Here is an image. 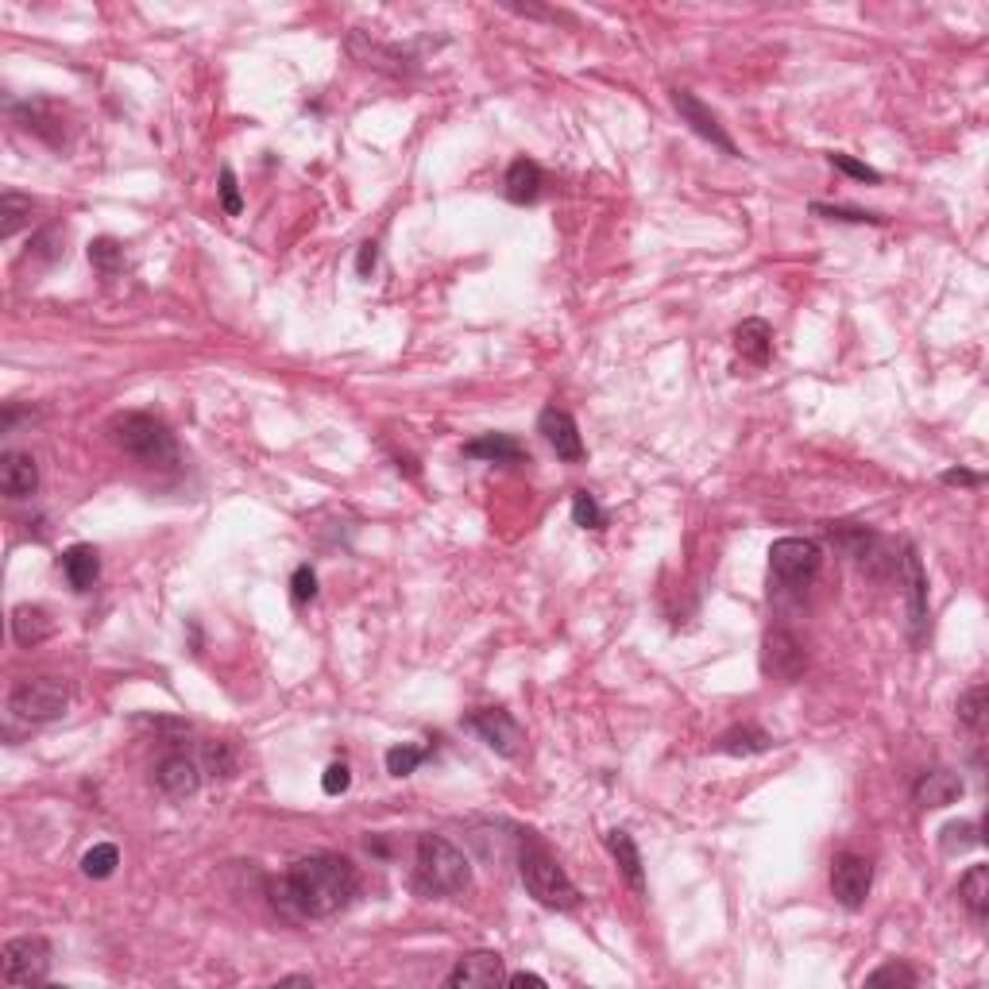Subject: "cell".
Returning a JSON list of instances; mask_svg holds the SVG:
<instances>
[{
  "label": "cell",
  "instance_id": "cell-1",
  "mask_svg": "<svg viewBox=\"0 0 989 989\" xmlns=\"http://www.w3.org/2000/svg\"><path fill=\"white\" fill-rule=\"evenodd\" d=\"M360 892V874L345 855H306L271 882V904L291 920H325L345 912Z\"/></svg>",
  "mask_w": 989,
  "mask_h": 989
},
{
  "label": "cell",
  "instance_id": "cell-2",
  "mask_svg": "<svg viewBox=\"0 0 989 989\" xmlns=\"http://www.w3.org/2000/svg\"><path fill=\"white\" fill-rule=\"evenodd\" d=\"M472 885V862L445 835H422L414 862V889L422 897H457Z\"/></svg>",
  "mask_w": 989,
  "mask_h": 989
},
{
  "label": "cell",
  "instance_id": "cell-3",
  "mask_svg": "<svg viewBox=\"0 0 989 989\" xmlns=\"http://www.w3.org/2000/svg\"><path fill=\"white\" fill-rule=\"evenodd\" d=\"M518 874H522V885H526V892H530L534 901L545 904V909L553 912H573L576 904H580V889H576L573 877L561 870V865L553 862V858L545 855L541 847H522L518 855Z\"/></svg>",
  "mask_w": 989,
  "mask_h": 989
},
{
  "label": "cell",
  "instance_id": "cell-4",
  "mask_svg": "<svg viewBox=\"0 0 989 989\" xmlns=\"http://www.w3.org/2000/svg\"><path fill=\"white\" fill-rule=\"evenodd\" d=\"M116 445L147 468H175L178 464L175 433L167 429V422L151 414H124L116 422Z\"/></svg>",
  "mask_w": 989,
  "mask_h": 989
},
{
  "label": "cell",
  "instance_id": "cell-5",
  "mask_svg": "<svg viewBox=\"0 0 989 989\" xmlns=\"http://www.w3.org/2000/svg\"><path fill=\"white\" fill-rule=\"evenodd\" d=\"M823 568V549L808 538H781L769 545V576L781 592H808Z\"/></svg>",
  "mask_w": 989,
  "mask_h": 989
},
{
  "label": "cell",
  "instance_id": "cell-6",
  "mask_svg": "<svg viewBox=\"0 0 989 989\" xmlns=\"http://www.w3.org/2000/svg\"><path fill=\"white\" fill-rule=\"evenodd\" d=\"M70 707V684L62 677H27L9 696V711L20 723H54Z\"/></svg>",
  "mask_w": 989,
  "mask_h": 989
},
{
  "label": "cell",
  "instance_id": "cell-7",
  "mask_svg": "<svg viewBox=\"0 0 989 989\" xmlns=\"http://www.w3.org/2000/svg\"><path fill=\"white\" fill-rule=\"evenodd\" d=\"M0 974L9 986H39L51 974V943L39 936L9 939L0 951Z\"/></svg>",
  "mask_w": 989,
  "mask_h": 989
},
{
  "label": "cell",
  "instance_id": "cell-8",
  "mask_svg": "<svg viewBox=\"0 0 989 989\" xmlns=\"http://www.w3.org/2000/svg\"><path fill=\"white\" fill-rule=\"evenodd\" d=\"M468 731H476L479 742H487V750H494L499 758H518L522 746H526L522 723L503 707H484V711L468 716Z\"/></svg>",
  "mask_w": 989,
  "mask_h": 989
},
{
  "label": "cell",
  "instance_id": "cell-9",
  "mask_svg": "<svg viewBox=\"0 0 989 989\" xmlns=\"http://www.w3.org/2000/svg\"><path fill=\"white\" fill-rule=\"evenodd\" d=\"M874 889V865L862 855H839L831 865V897L847 912H858Z\"/></svg>",
  "mask_w": 989,
  "mask_h": 989
},
{
  "label": "cell",
  "instance_id": "cell-10",
  "mask_svg": "<svg viewBox=\"0 0 989 989\" xmlns=\"http://www.w3.org/2000/svg\"><path fill=\"white\" fill-rule=\"evenodd\" d=\"M669 101H672V108L680 113V120L689 124L699 140H707L711 147L723 151V155H738V147H734V140L727 136L723 124H719V116L711 113V108H707L704 101L692 93V89H669Z\"/></svg>",
  "mask_w": 989,
  "mask_h": 989
},
{
  "label": "cell",
  "instance_id": "cell-11",
  "mask_svg": "<svg viewBox=\"0 0 989 989\" xmlns=\"http://www.w3.org/2000/svg\"><path fill=\"white\" fill-rule=\"evenodd\" d=\"M804 669H808V654H804V645L796 642L788 630H769L766 642H761V672L773 677V680L793 684V680L804 677Z\"/></svg>",
  "mask_w": 989,
  "mask_h": 989
},
{
  "label": "cell",
  "instance_id": "cell-12",
  "mask_svg": "<svg viewBox=\"0 0 989 989\" xmlns=\"http://www.w3.org/2000/svg\"><path fill=\"white\" fill-rule=\"evenodd\" d=\"M831 534L843 545V553L855 556V565L870 576H889L897 568V561H901V556L889 553V545L874 530H831Z\"/></svg>",
  "mask_w": 989,
  "mask_h": 989
},
{
  "label": "cell",
  "instance_id": "cell-13",
  "mask_svg": "<svg viewBox=\"0 0 989 989\" xmlns=\"http://www.w3.org/2000/svg\"><path fill=\"white\" fill-rule=\"evenodd\" d=\"M897 573L904 576V595H909V634L920 645L927 630V576L924 565H920L916 545H904V556L897 561Z\"/></svg>",
  "mask_w": 989,
  "mask_h": 989
},
{
  "label": "cell",
  "instance_id": "cell-14",
  "mask_svg": "<svg viewBox=\"0 0 989 989\" xmlns=\"http://www.w3.org/2000/svg\"><path fill=\"white\" fill-rule=\"evenodd\" d=\"M499 981H506L503 959L494 951H472V954H464V959H457V966L449 971L445 986L449 989H487V986H499Z\"/></svg>",
  "mask_w": 989,
  "mask_h": 989
},
{
  "label": "cell",
  "instance_id": "cell-15",
  "mask_svg": "<svg viewBox=\"0 0 989 989\" xmlns=\"http://www.w3.org/2000/svg\"><path fill=\"white\" fill-rule=\"evenodd\" d=\"M538 433L549 441V449L556 452V460H565V464L583 460V441H580V429H576L573 414H565V410H556V407H545L538 418Z\"/></svg>",
  "mask_w": 989,
  "mask_h": 989
},
{
  "label": "cell",
  "instance_id": "cell-16",
  "mask_svg": "<svg viewBox=\"0 0 989 989\" xmlns=\"http://www.w3.org/2000/svg\"><path fill=\"white\" fill-rule=\"evenodd\" d=\"M155 788L163 796H170V800H185V796H194L202 788V766L194 758H185V754H170V758H163L155 766Z\"/></svg>",
  "mask_w": 989,
  "mask_h": 989
},
{
  "label": "cell",
  "instance_id": "cell-17",
  "mask_svg": "<svg viewBox=\"0 0 989 989\" xmlns=\"http://www.w3.org/2000/svg\"><path fill=\"white\" fill-rule=\"evenodd\" d=\"M963 778L959 773H951V769H927V773H920L916 785H912V800L920 804V808H947V804H954L959 796H963Z\"/></svg>",
  "mask_w": 989,
  "mask_h": 989
},
{
  "label": "cell",
  "instance_id": "cell-18",
  "mask_svg": "<svg viewBox=\"0 0 989 989\" xmlns=\"http://www.w3.org/2000/svg\"><path fill=\"white\" fill-rule=\"evenodd\" d=\"M36 487H39V468L31 452L9 449L0 457V491L9 494V499H27V494H36Z\"/></svg>",
  "mask_w": 989,
  "mask_h": 989
},
{
  "label": "cell",
  "instance_id": "cell-19",
  "mask_svg": "<svg viewBox=\"0 0 989 989\" xmlns=\"http://www.w3.org/2000/svg\"><path fill=\"white\" fill-rule=\"evenodd\" d=\"M468 460H487V464H522L526 460V445L511 433H484L476 441L464 445Z\"/></svg>",
  "mask_w": 989,
  "mask_h": 989
},
{
  "label": "cell",
  "instance_id": "cell-20",
  "mask_svg": "<svg viewBox=\"0 0 989 989\" xmlns=\"http://www.w3.org/2000/svg\"><path fill=\"white\" fill-rule=\"evenodd\" d=\"M734 348H738V356L746 363L766 368L769 356H773V329H769V321H761V318L742 321V325L734 329Z\"/></svg>",
  "mask_w": 989,
  "mask_h": 989
},
{
  "label": "cell",
  "instance_id": "cell-21",
  "mask_svg": "<svg viewBox=\"0 0 989 989\" xmlns=\"http://www.w3.org/2000/svg\"><path fill=\"white\" fill-rule=\"evenodd\" d=\"M603 843H607L611 858H615L618 874L627 877L630 889L642 892L645 889V874H642V855H638L634 835H630V831H622V827H615V831H607V835H603Z\"/></svg>",
  "mask_w": 989,
  "mask_h": 989
},
{
  "label": "cell",
  "instance_id": "cell-22",
  "mask_svg": "<svg viewBox=\"0 0 989 989\" xmlns=\"http://www.w3.org/2000/svg\"><path fill=\"white\" fill-rule=\"evenodd\" d=\"M62 576L74 592H89L101 576V553L93 545H70L62 553Z\"/></svg>",
  "mask_w": 989,
  "mask_h": 989
},
{
  "label": "cell",
  "instance_id": "cell-23",
  "mask_svg": "<svg viewBox=\"0 0 989 989\" xmlns=\"http://www.w3.org/2000/svg\"><path fill=\"white\" fill-rule=\"evenodd\" d=\"M12 113H16V120L24 124L27 132H36L39 140H47L51 147H59V143L66 140L62 120L54 116V108L47 105V101H24V105H12Z\"/></svg>",
  "mask_w": 989,
  "mask_h": 989
},
{
  "label": "cell",
  "instance_id": "cell-24",
  "mask_svg": "<svg viewBox=\"0 0 989 989\" xmlns=\"http://www.w3.org/2000/svg\"><path fill=\"white\" fill-rule=\"evenodd\" d=\"M506 197L514 205H534L541 197V185H545V175L534 159H514L511 170H506Z\"/></svg>",
  "mask_w": 989,
  "mask_h": 989
},
{
  "label": "cell",
  "instance_id": "cell-25",
  "mask_svg": "<svg viewBox=\"0 0 989 989\" xmlns=\"http://www.w3.org/2000/svg\"><path fill=\"white\" fill-rule=\"evenodd\" d=\"M54 630L51 615H47L43 607H31V603H20L16 611H12V638H16L20 645H39L47 642Z\"/></svg>",
  "mask_w": 989,
  "mask_h": 989
},
{
  "label": "cell",
  "instance_id": "cell-26",
  "mask_svg": "<svg viewBox=\"0 0 989 989\" xmlns=\"http://www.w3.org/2000/svg\"><path fill=\"white\" fill-rule=\"evenodd\" d=\"M778 742H773V734L758 731V727H734V731H727L723 738L716 742L719 754H731V758H750V754H766L773 750Z\"/></svg>",
  "mask_w": 989,
  "mask_h": 989
},
{
  "label": "cell",
  "instance_id": "cell-27",
  "mask_svg": "<svg viewBox=\"0 0 989 989\" xmlns=\"http://www.w3.org/2000/svg\"><path fill=\"white\" fill-rule=\"evenodd\" d=\"M959 897H963V904L971 909V916L986 920L989 916V865H971L963 877H959Z\"/></svg>",
  "mask_w": 989,
  "mask_h": 989
},
{
  "label": "cell",
  "instance_id": "cell-28",
  "mask_svg": "<svg viewBox=\"0 0 989 989\" xmlns=\"http://www.w3.org/2000/svg\"><path fill=\"white\" fill-rule=\"evenodd\" d=\"M31 197L16 194V190H4L0 194V240H12L24 224H31Z\"/></svg>",
  "mask_w": 989,
  "mask_h": 989
},
{
  "label": "cell",
  "instance_id": "cell-29",
  "mask_svg": "<svg viewBox=\"0 0 989 989\" xmlns=\"http://www.w3.org/2000/svg\"><path fill=\"white\" fill-rule=\"evenodd\" d=\"M89 264H93V271L101 274V279H116V274L124 271V244L113 236H101L89 244Z\"/></svg>",
  "mask_w": 989,
  "mask_h": 989
},
{
  "label": "cell",
  "instance_id": "cell-30",
  "mask_svg": "<svg viewBox=\"0 0 989 989\" xmlns=\"http://www.w3.org/2000/svg\"><path fill=\"white\" fill-rule=\"evenodd\" d=\"M116 865H120V850H116L113 843H98V847H89L86 855H81V874L93 877V882L113 877Z\"/></svg>",
  "mask_w": 989,
  "mask_h": 989
},
{
  "label": "cell",
  "instance_id": "cell-31",
  "mask_svg": "<svg viewBox=\"0 0 989 989\" xmlns=\"http://www.w3.org/2000/svg\"><path fill=\"white\" fill-rule=\"evenodd\" d=\"M202 766H205V773H209V778L229 781V778H236L240 761H236V750H232L229 742H205V746H202Z\"/></svg>",
  "mask_w": 989,
  "mask_h": 989
},
{
  "label": "cell",
  "instance_id": "cell-32",
  "mask_svg": "<svg viewBox=\"0 0 989 989\" xmlns=\"http://www.w3.org/2000/svg\"><path fill=\"white\" fill-rule=\"evenodd\" d=\"M954 711H959V723L981 738V731H986V684H974L971 692H963Z\"/></svg>",
  "mask_w": 989,
  "mask_h": 989
},
{
  "label": "cell",
  "instance_id": "cell-33",
  "mask_svg": "<svg viewBox=\"0 0 989 989\" xmlns=\"http://www.w3.org/2000/svg\"><path fill=\"white\" fill-rule=\"evenodd\" d=\"M939 847H943V855H966V850L981 847L978 823H947L939 831Z\"/></svg>",
  "mask_w": 989,
  "mask_h": 989
},
{
  "label": "cell",
  "instance_id": "cell-34",
  "mask_svg": "<svg viewBox=\"0 0 989 989\" xmlns=\"http://www.w3.org/2000/svg\"><path fill=\"white\" fill-rule=\"evenodd\" d=\"M573 522L580 526V530H603V526H607V514H603V506L595 503V494L576 491L573 494Z\"/></svg>",
  "mask_w": 989,
  "mask_h": 989
},
{
  "label": "cell",
  "instance_id": "cell-35",
  "mask_svg": "<svg viewBox=\"0 0 989 989\" xmlns=\"http://www.w3.org/2000/svg\"><path fill=\"white\" fill-rule=\"evenodd\" d=\"M425 758H429V750H422V746H407V742H402V746H390L387 750V773L390 778H410V773H414Z\"/></svg>",
  "mask_w": 989,
  "mask_h": 989
},
{
  "label": "cell",
  "instance_id": "cell-36",
  "mask_svg": "<svg viewBox=\"0 0 989 989\" xmlns=\"http://www.w3.org/2000/svg\"><path fill=\"white\" fill-rule=\"evenodd\" d=\"M815 217H823V221H843V224H885V217H877V213H865V209H843V205H812Z\"/></svg>",
  "mask_w": 989,
  "mask_h": 989
},
{
  "label": "cell",
  "instance_id": "cell-37",
  "mask_svg": "<svg viewBox=\"0 0 989 989\" xmlns=\"http://www.w3.org/2000/svg\"><path fill=\"white\" fill-rule=\"evenodd\" d=\"M865 981H870V986H916L920 974L904 963H885V966H877V971L870 974Z\"/></svg>",
  "mask_w": 989,
  "mask_h": 989
},
{
  "label": "cell",
  "instance_id": "cell-38",
  "mask_svg": "<svg viewBox=\"0 0 989 989\" xmlns=\"http://www.w3.org/2000/svg\"><path fill=\"white\" fill-rule=\"evenodd\" d=\"M318 595V573L309 565H301V568H294V576H291V600L294 603H309Z\"/></svg>",
  "mask_w": 989,
  "mask_h": 989
},
{
  "label": "cell",
  "instance_id": "cell-39",
  "mask_svg": "<svg viewBox=\"0 0 989 989\" xmlns=\"http://www.w3.org/2000/svg\"><path fill=\"white\" fill-rule=\"evenodd\" d=\"M217 190H221V209L229 213V217H240V213H244V197H240L236 175H232L229 167L221 170V185H217Z\"/></svg>",
  "mask_w": 989,
  "mask_h": 989
},
{
  "label": "cell",
  "instance_id": "cell-40",
  "mask_svg": "<svg viewBox=\"0 0 989 989\" xmlns=\"http://www.w3.org/2000/svg\"><path fill=\"white\" fill-rule=\"evenodd\" d=\"M831 167L843 170V175H850V178H862V182H882V175H877L874 167L850 159V155H843V151H831Z\"/></svg>",
  "mask_w": 989,
  "mask_h": 989
},
{
  "label": "cell",
  "instance_id": "cell-41",
  "mask_svg": "<svg viewBox=\"0 0 989 989\" xmlns=\"http://www.w3.org/2000/svg\"><path fill=\"white\" fill-rule=\"evenodd\" d=\"M348 785H352V773H348L345 761H336V766H329V769H325V778H321V788H325V796L348 793Z\"/></svg>",
  "mask_w": 989,
  "mask_h": 989
},
{
  "label": "cell",
  "instance_id": "cell-42",
  "mask_svg": "<svg viewBox=\"0 0 989 989\" xmlns=\"http://www.w3.org/2000/svg\"><path fill=\"white\" fill-rule=\"evenodd\" d=\"M36 256L39 259H59L62 256V229H43L36 236Z\"/></svg>",
  "mask_w": 989,
  "mask_h": 989
},
{
  "label": "cell",
  "instance_id": "cell-43",
  "mask_svg": "<svg viewBox=\"0 0 989 989\" xmlns=\"http://www.w3.org/2000/svg\"><path fill=\"white\" fill-rule=\"evenodd\" d=\"M939 479L947 487H981V472H966V468H947Z\"/></svg>",
  "mask_w": 989,
  "mask_h": 989
},
{
  "label": "cell",
  "instance_id": "cell-44",
  "mask_svg": "<svg viewBox=\"0 0 989 989\" xmlns=\"http://www.w3.org/2000/svg\"><path fill=\"white\" fill-rule=\"evenodd\" d=\"M375 259H380V247H375V240H368V244H360V259H356V274H360V279H368V274L375 271Z\"/></svg>",
  "mask_w": 989,
  "mask_h": 989
},
{
  "label": "cell",
  "instance_id": "cell-45",
  "mask_svg": "<svg viewBox=\"0 0 989 989\" xmlns=\"http://www.w3.org/2000/svg\"><path fill=\"white\" fill-rule=\"evenodd\" d=\"M506 986H545V978L534 971H518V974H506Z\"/></svg>",
  "mask_w": 989,
  "mask_h": 989
}]
</instances>
